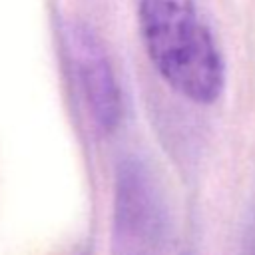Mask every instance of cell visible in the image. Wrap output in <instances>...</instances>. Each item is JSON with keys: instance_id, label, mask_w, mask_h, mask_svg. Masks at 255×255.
<instances>
[{"instance_id": "1", "label": "cell", "mask_w": 255, "mask_h": 255, "mask_svg": "<svg viewBox=\"0 0 255 255\" xmlns=\"http://www.w3.org/2000/svg\"><path fill=\"white\" fill-rule=\"evenodd\" d=\"M145 52L163 82L193 104L209 106L225 88V62L195 0H139Z\"/></svg>"}, {"instance_id": "2", "label": "cell", "mask_w": 255, "mask_h": 255, "mask_svg": "<svg viewBox=\"0 0 255 255\" xmlns=\"http://www.w3.org/2000/svg\"><path fill=\"white\" fill-rule=\"evenodd\" d=\"M167 211L149 167L124 157L116 167L110 255H159Z\"/></svg>"}, {"instance_id": "3", "label": "cell", "mask_w": 255, "mask_h": 255, "mask_svg": "<svg viewBox=\"0 0 255 255\" xmlns=\"http://www.w3.org/2000/svg\"><path fill=\"white\" fill-rule=\"evenodd\" d=\"M70 60L86 108L100 131L110 133L122 122V90L108 52L98 34L84 22H72L66 30Z\"/></svg>"}, {"instance_id": "4", "label": "cell", "mask_w": 255, "mask_h": 255, "mask_svg": "<svg viewBox=\"0 0 255 255\" xmlns=\"http://www.w3.org/2000/svg\"><path fill=\"white\" fill-rule=\"evenodd\" d=\"M78 255H90V253H88V251H82V253H78Z\"/></svg>"}]
</instances>
